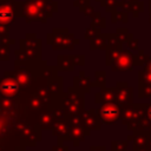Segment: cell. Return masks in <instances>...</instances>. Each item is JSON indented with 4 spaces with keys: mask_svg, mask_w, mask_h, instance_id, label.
<instances>
[{
    "mask_svg": "<svg viewBox=\"0 0 151 151\" xmlns=\"http://www.w3.org/2000/svg\"><path fill=\"white\" fill-rule=\"evenodd\" d=\"M57 2L53 0H25V2H18L15 7L17 15L25 17L29 20L45 21L47 17H51L53 12H57Z\"/></svg>",
    "mask_w": 151,
    "mask_h": 151,
    "instance_id": "1",
    "label": "cell"
},
{
    "mask_svg": "<svg viewBox=\"0 0 151 151\" xmlns=\"http://www.w3.org/2000/svg\"><path fill=\"white\" fill-rule=\"evenodd\" d=\"M15 0H0V24L9 25L15 19Z\"/></svg>",
    "mask_w": 151,
    "mask_h": 151,
    "instance_id": "2",
    "label": "cell"
},
{
    "mask_svg": "<svg viewBox=\"0 0 151 151\" xmlns=\"http://www.w3.org/2000/svg\"><path fill=\"white\" fill-rule=\"evenodd\" d=\"M100 4L103 7H105L107 11H112L117 7L118 1L117 0H100Z\"/></svg>",
    "mask_w": 151,
    "mask_h": 151,
    "instance_id": "3",
    "label": "cell"
},
{
    "mask_svg": "<svg viewBox=\"0 0 151 151\" xmlns=\"http://www.w3.org/2000/svg\"><path fill=\"white\" fill-rule=\"evenodd\" d=\"M85 15H92V14H94L93 13V8H92V6H90V5H86V6H84V7H81V8H79Z\"/></svg>",
    "mask_w": 151,
    "mask_h": 151,
    "instance_id": "4",
    "label": "cell"
},
{
    "mask_svg": "<svg viewBox=\"0 0 151 151\" xmlns=\"http://www.w3.org/2000/svg\"><path fill=\"white\" fill-rule=\"evenodd\" d=\"M86 5H90V0H74V6H78L81 8Z\"/></svg>",
    "mask_w": 151,
    "mask_h": 151,
    "instance_id": "5",
    "label": "cell"
},
{
    "mask_svg": "<svg viewBox=\"0 0 151 151\" xmlns=\"http://www.w3.org/2000/svg\"><path fill=\"white\" fill-rule=\"evenodd\" d=\"M133 1H137V0H122V2H133Z\"/></svg>",
    "mask_w": 151,
    "mask_h": 151,
    "instance_id": "6",
    "label": "cell"
},
{
    "mask_svg": "<svg viewBox=\"0 0 151 151\" xmlns=\"http://www.w3.org/2000/svg\"><path fill=\"white\" fill-rule=\"evenodd\" d=\"M150 18H151V0H150Z\"/></svg>",
    "mask_w": 151,
    "mask_h": 151,
    "instance_id": "7",
    "label": "cell"
}]
</instances>
